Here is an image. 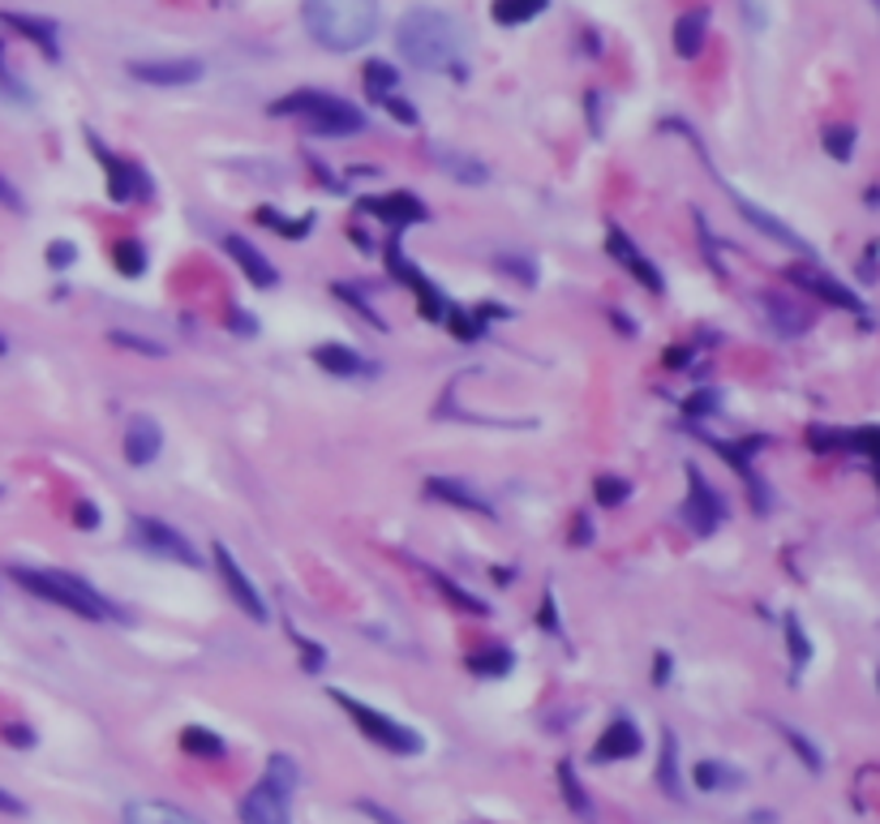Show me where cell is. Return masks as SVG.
Here are the masks:
<instances>
[{"label": "cell", "mask_w": 880, "mask_h": 824, "mask_svg": "<svg viewBox=\"0 0 880 824\" xmlns=\"http://www.w3.org/2000/svg\"><path fill=\"white\" fill-rule=\"evenodd\" d=\"M396 48L404 52V60L421 73H452L465 78V44H460V26L452 22V13L416 4L400 18L396 26Z\"/></svg>", "instance_id": "cell-1"}, {"label": "cell", "mask_w": 880, "mask_h": 824, "mask_svg": "<svg viewBox=\"0 0 880 824\" xmlns=\"http://www.w3.org/2000/svg\"><path fill=\"white\" fill-rule=\"evenodd\" d=\"M301 22L327 52H357L378 35V0H301Z\"/></svg>", "instance_id": "cell-2"}, {"label": "cell", "mask_w": 880, "mask_h": 824, "mask_svg": "<svg viewBox=\"0 0 880 824\" xmlns=\"http://www.w3.org/2000/svg\"><path fill=\"white\" fill-rule=\"evenodd\" d=\"M4 575H9L13 584H22L26 593H35L39 602L60 606V610H69V615H78V618H91V622L121 618V610H116L112 602H104L87 580H78V575H69V571H44V566L9 563L4 566Z\"/></svg>", "instance_id": "cell-3"}, {"label": "cell", "mask_w": 880, "mask_h": 824, "mask_svg": "<svg viewBox=\"0 0 880 824\" xmlns=\"http://www.w3.org/2000/svg\"><path fill=\"white\" fill-rule=\"evenodd\" d=\"M271 116H301V125L318 138H348L365 129V112L327 91H293L271 103Z\"/></svg>", "instance_id": "cell-4"}, {"label": "cell", "mask_w": 880, "mask_h": 824, "mask_svg": "<svg viewBox=\"0 0 880 824\" xmlns=\"http://www.w3.org/2000/svg\"><path fill=\"white\" fill-rule=\"evenodd\" d=\"M331 700L353 718V725L362 730L369 743H378L382 752H391V756H421L425 752V739L416 734L413 725H404V721L387 718V713H378V709H369L362 705L357 696H348V691H335L331 687Z\"/></svg>", "instance_id": "cell-5"}, {"label": "cell", "mask_w": 880, "mask_h": 824, "mask_svg": "<svg viewBox=\"0 0 880 824\" xmlns=\"http://www.w3.org/2000/svg\"><path fill=\"white\" fill-rule=\"evenodd\" d=\"M129 537H134L138 550H147V554H156V559H168V563H181V566L207 563V559L190 546L185 533H176L172 524H163L156 515H134V519H129Z\"/></svg>", "instance_id": "cell-6"}, {"label": "cell", "mask_w": 880, "mask_h": 824, "mask_svg": "<svg viewBox=\"0 0 880 824\" xmlns=\"http://www.w3.org/2000/svg\"><path fill=\"white\" fill-rule=\"evenodd\" d=\"M87 142H91V154L100 159V168H104V176H107V198L112 203H147L151 194H156V185H151V176H147V168H138V163H129V159H121V154H112L87 129Z\"/></svg>", "instance_id": "cell-7"}, {"label": "cell", "mask_w": 880, "mask_h": 824, "mask_svg": "<svg viewBox=\"0 0 880 824\" xmlns=\"http://www.w3.org/2000/svg\"><path fill=\"white\" fill-rule=\"evenodd\" d=\"M678 519H683L696 537H713L725 524L722 494L709 490V481L700 477V468H687V499H683V507H678Z\"/></svg>", "instance_id": "cell-8"}, {"label": "cell", "mask_w": 880, "mask_h": 824, "mask_svg": "<svg viewBox=\"0 0 880 824\" xmlns=\"http://www.w3.org/2000/svg\"><path fill=\"white\" fill-rule=\"evenodd\" d=\"M786 279L790 284H799L803 293H812V297H821L825 306H833V309H850L855 318H864L868 322V306L842 284V279H833L828 271H821V266H812V262H795L790 271H786Z\"/></svg>", "instance_id": "cell-9"}, {"label": "cell", "mask_w": 880, "mask_h": 824, "mask_svg": "<svg viewBox=\"0 0 880 824\" xmlns=\"http://www.w3.org/2000/svg\"><path fill=\"white\" fill-rule=\"evenodd\" d=\"M215 566H219V575H224V584H228L232 602L241 606V615L254 618V622H266V618H271V610H266V597H262L259 584L245 575V566L237 563V554H232L224 541H215Z\"/></svg>", "instance_id": "cell-10"}, {"label": "cell", "mask_w": 880, "mask_h": 824, "mask_svg": "<svg viewBox=\"0 0 880 824\" xmlns=\"http://www.w3.org/2000/svg\"><path fill=\"white\" fill-rule=\"evenodd\" d=\"M129 78L147 87H190L203 78V60L172 56V60H129Z\"/></svg>", "instance_id": "cell-11"}, {"label": "cell", "mask_w": 880, "mask_h": 824, "mask_svg": "<svg viewBox=\"0 0 880 824\" xmlns=\"http://www.w3.org/2000/svg\"><path fill=\"white\" fill-rule=\"evenodd\" d=\"M241 824H293V794L275 790L271 781H259L241 799Z\"/></svg>", "instance_id": "cell-12"}, {"label": "cell", "mask_w": 880, "mask_h": 824, "mask_svg": "<svg viewBox=\"0 0 880 824\" xmlns=\"http://www.w3.org/2000/svg\"><path fill=\"white\" fill-rule=\"evenodd\" d=\"M606 250H610V258H615V262H622V266H627V271H631V275H636V279H640V284H644L653 297H662V293H666V279H662V271H658L649 258L640 254V250H636V241H631L622 228H615V224L606 228Z\"/></svg>", "instance_id": "cell-13"}, {"label": "cell", "mask_w": 880, "mask_h": 824, "mask_svg": "<svg viewBox=\"0 0 880 824\" xmlns=\"http://www.w3.org/2000/svg\"><path fill=\"white\" fill-rule=\"evenodd\" d=\"M357 210H362V215H374V219H382V224H391V228H409V224H425V219H430L425 203H421V198H413V194H404V190L362 198V206H357Z\"/></svg>", "instance_id": "cell-14"}, {"label": "cell", "mask_w": 880, "mask_h": 824, "mask_svg": "<svg viewBox=\"0 0 880 824\" xmlns=\"http://www.w3.org/2000/svg\"><path fill=\"white\" fill-rule=\"evenodd\" d=\"M387 262H391V271H396V275H400V279H404V284H409V288L416 293V301H421V313H425L430 322H447L452 306L443 301V293H438V288H434V284H430V279H425V275L416 271L413 262H409V258H400L396 250L387 254Z\"/></svg>", "instance_id": "cell-15"}, {"label": "cell", "mask_w": 880, "mask_h": 824, "mask_svg": "<svg viewBox=\"0 0 880 824\" xmlns=\"http://www.w3.org/2000/svg\"><path fill=\"white\" fill-rule=\"evenodd\" d=\"M640 747H644V739L631 725V718H615L602 730V739L593 743V760L597 765H606V760H631V756H640Z\"/></svg>", "instance_id": "cell-16"}, {"label": "cell", "mask_w": 880, "mask_h": 824, "mask_svg": "<svg viewBox=\"0 0 880 824\" xmlns=\"http://www.w3.org/2000/svg\"><path fill=\"white\" fill-rule=\"evenodd\" d=\"M425 494L438 499V503H452V507H460V512H477V515H485V519H494V503H490L485 494H477L468 481H456V477H430V481H425Z\"/></svg>", "instance_id": "cell-17"}, {"label": "cell", "mask_w": 880, "mask_h": 824, "mask_svg": "<svg viewBox=\"0 0 880 824\" xmlns=\"http://www.w3.org/2000/svg\"><path fill=\"white\" fill-rule=\"evenodd\" d=\"M224 250H228V258L245 271V279L254 284V288H275L279 284V271L266 262V254H262L259 245H250L245 237H224Z\"/></svg>", "instance_id": "cell-18"}, {"label": "cell", "mask_w": 880, "mask_h": 824, "mask_svg": "<svg viewBox=\"0 0 880 824\" xmlns=\"http://www.w3.org/2000/svg\"><path fill=\"white\" fill-rule=\"evenodd\" d=\"M159 451H163V430L151 416H134L125 430V460L134 468H147V464H156Z\"/></svg>", "instance_id": "cell-19"}, {"label": "cell", "mask_w": 880, "mask_h": 824, "mask_svg": "<svg viewBox=\"0 0 880 824\" xmlns=\"http://www.w3.org/2000/svg\"><path fill=\"white\" fill-rule=\"evenodd\" d=\"M121 824H203L194 812L176 808V803H163V799H134L125 803Z\"/></svg>", "instance_id": "cell-20"}, {"label": "cell", "mask_w": 880, "mask_h": 824, "mask_svg": "<svg viewBox=\"0 0 880 824\" xmlns=\"http://www.w3.org/2000/svg\"><path fill=\"white\" fill-rule=\"evenodd\" d=\"M761 309H765V318H769V327H774L777 335H803L808 327H812V318H808V309L799 306V301H790V297H781V293H765L761 297Z\"/></svg>", "instance_id": "cell-21"}, {"label": "cell", "mask_w": 880, "mask_h": 824, "mask_svg": "<svg viewBox=\"0 0 880 824\" xmlns=\"http://www.w3.org/2000/svg\"><path fill=\"white\" fill-rule=\"evenodd\" d=\"M705 35H709V9H687V13H678L674 18V52L683 56V60H696L700 48H705Z\"/></svg>", "instance_id": "cell-22"}, {"label": "cell", "mask_w": 880, "mask_h": 824, "mask_svg": "<svg viewBox=\"0 0 880 824\" xmlns=\"http://www.w3.org/2000/svg\"><path fill=\"white\" fill-rule=\"evenodd\" d=\"M313 365H322L335 378H365V374H374V365L357 348H348V344H318L313 348Z\"/></svg>", "instance_id": "cell-23"}, {"label": "cell", "mask_w": 880, "mask_h": 824, "mask_svg": "<svg viewBox=\"0 0 880 824\" xmlns=\"http://www.w3.org/2000/svg\"><path fill=\"white\" fill-rule=\"evenodd\" d=\"M734 203H739V210H743V219H747L752 228H761V232H765L769 241H781V245H790L795 254H812V250H808V241H803L799 232H790V228H786L781 219H774V215H769L765 206L747 203V198H739V194H734Z\"/></svg>", "instance_id": "cell-24"}, {"label": "cell", "mask_w": 880, "mask_h": 824, "mask_svg": "<svg viewBox=\"0 0 880 824\" xmlns=\"http://www.w3.org/2000/svg\"><path fill=\"white\" fill-rule=\"evenodd\" d=\"M430 159H434L452 181H460V185H485V181H490V168H485L481 159H472V154L456 151V147H434Z\"/></svg>", "instance_id": "cell-25"}, {"label": "cell", "mask_w": 880, "mask_h": 824, "mask_svg": "<svg viewBox=\"0 0 880 824\" xmlns=\"http://www.w3.org/2000/svg\"><path fill=\"white\" fill-rule=\"evenodd\" d=\"M0 22H9L13 31H22V35H26L35 48H44V56H48V60H56V56H60V48H56V26H53V22H44V18H26V13H4Z\"/></svg>", "instance_id": "cell-26"}, {"label": "cell", "mask_w": 880, "mask_h": 824, "mask_svg": "<svg viewBox=\"0 0 880 824\" xmlns=\"http://www.w3.org/2000/svg\"><path fill=\"white\" fill-rule=\"evenodd\" d=\"M692 781H696V790L713 794V790H739V786H743V772L730 769L725 760H700V765L692 769Z\"/></svg>", "instance_id": "cell-27"}, {"label": "cell", "mask_w": 880, "mask_h": 824, "mask_svg": "<svg viewBox=\"0 0 880 824\" xmlns=\"http://www.w3.org/2000/svg\"><path fill=\"white\" fill-rule=\"evenodd\" d=\"M181 752L185 756H198V760H219L228 747H224V739L207 730V725H185L181 730Z\"/></svg>", "instance_id": "cell-28"}, {"label": "cell", "mask_w": 880, "mask_h": 824, "mask_svg": "<svg viewBox=\"0 0 880 824\" xmlns=\"http://www.w3.org/2000/svg\"><path fill=\"white\" fill-rule=\"evenodd\" d=\"M468 670L477 678H503V674H512V649H503V644L477 649V653H468Z\"/></svg>", "instance_id": "cell-29"}, {"label": "cell", "mask_w": 880, "mask_h": 824, "mask_svg": "<svg viewBox=\"0 0 880 824\" xmlns=\"http://www.w3.org/2000/svg\"><path fill=\"white\" fill-rule=\"evenodd\" d=\"M396 87H400L396 65H387V60H369V65H365V95L374 103H382Z\"/></svg>", "instance_id": "cell-30"}, {"label": "cell", "mask_w": 880, "mask_h": 824, "mask_svg": "<svg viewBox=\"0 0 880 824\" xmlns=\"http://www.w3.org/2000/svg\"><path fill=\"white\" fill-rule=\"evenodd\" d=\"M550 0H494V22L499 26H524L533 22Z\"/></svg>", "instance_id": "cell-31"}, {"label": "cell", "mask_w": 880, "mask_h": 824, "mask_svg": "<svg viewBox=\"0 0 880 824\" xmlns=\"http://www.w3.org/2000/svg\"><path fill=\"white\" fill-rule=\"evenodd\" d=\"M262 781H271V786H275V790H284V794H297V786H301V769L293 765V756L275 752V756L266 760V772H262Z\"/></svg>", "instance_id": "cell-32"}, {"label": "cell", "mask_w": 880, "mask_h": 824, "mask_svg": "<svg viewBox=\"0 0 880 824\" xmlns=\"http://www.w3.org/2000/svg\"><path fill=\"white\" fill-rule=\"evenodd\" d=\"M559 786H563V799H568V808L575 816H584V821H593V803H588V794H584V786H580V777L571 765H559Z\"/></svg>", "instance_id": "cell-33"}, {"label": "cell", "mask_w": 880, "mask_h": 824, "mask_svg": "<svg viewBox=\"0 0 880 824\" xmlns=\"http://www.w3.org/2000/svg\"><path fill=\"white\" fill-rule=\"evenodd\" d=\"M855 142H859V129H855V125H828L825 129V151H828V159H837V163H850Z\"/></svg>", "instance_id": "cell-34"}, {"label": "cell", "mask_w": 880, "mask_h": 824, "mask_svg": "<svg viewBox=\"0 0 880 824\" xmlns=\"http://www.w3.org/2000/svg\"><path fill=\"white\" fill-rule=\"evenodd\" d=\"M658 781H662V790L678 799V747H674V734L666 730L662 734V765H658Z\"/></svg>", "instance_id": "cell-35"}, {"label": "cell", "mask_w": 880, "mask_h": 824, "mask_svg": "<svg viewBox=\"0 0 880 824\" xmlns=\"http://www.w3.org/2000/svg\"><path fill=\"white\" fill-rule=\"evenodd\" d=\"M425 575H430V580H434V588H443V597H447V602H456V606H460V610H472V615H485V610H490V606H485V602H477V597H468L465 588H460V584H456V580H447V575H443V571H425Z\"/></svg>", "instance_id": "cell-36"}, {"label": "cell", "mask_w": 880, "mask_h": 824, "mask_svg": "<svg viewBox=\"0 0 880 824\" xmlns=\"http://www.w3.org/2000/svg\"><path fill=\"white\" fill-rule=\"evenodd\" d=\"M786 644H790V666L803 670L812 662V644H808V636H803V622L795 615H786Z\"/></svg>", "instance_id": "cell-37"}, {"label": "cell", "mask_w": 880, "mask_h": 824, "mask_svg": "<svg viewBox=\"0 0 880 824\" xmlns=\"http://www.w3.org/2000/svg\"><path fill=\"white\" fill-rule=\"evenodd\" d=\"M112 258H116V271H121V275H134V279H138V275L147 271V250H142L138 241H121V245L112 250Z\"/></svg>", "instance_id": "cell-38"}, {"label": "cell", "mask_w": 880, "mask_h": 824, "mask_svg": "<svg viewBox=\"0 0 880 824\" xmlns=\"http://www.w3.org/2000/svg\"><path fill=\"white\" fill-rule=\"evenodd\" d=\"M597 503L602 507H622L627 499H631V481H622V477H597Z\"/></svg>", "instance_id": "cell-39"}, {"label": "cell", "mask_w": 880, "mask_h": 824, "mask_svg": "<svg viewBox=\"0 0 880 824\" xmlns=\"http://www.w3.org/2000/svg\"><path fill=\"white\" fill-rule=\"evenodd\" d=\"M259 224L275 228V232H284V237H306V232H310V219L293 224V219H284V215H279V210H271V206H262V210H259Z\"/></svg>", "instance_id": "cell-40"}, {"label": "cell", "mask_w": 880, "mask_h": 824, "mask_svg": "<svg viewBox=\"0 0 880 824\" xmlns=\"http://www.w3.org/2000/svg\"><path fill=\"white\" fill-rule=\"evenodd\" d=\"M499 271L516 275L524 288H533V284H537V266H533L528 258H519V254H499Z\"/></svg>", "instance_id": "cell-41"}, {"label": "cell", "mask_w": 880, "mask_h": 824, "mask_svg": "<svg viewBox=\"0 0 880 824\" xmlns=\"http://www.w3.org/2000/svg\"><path fill=\"white\" fill-rule=\"evenodd\" d=\"M112 344H116V348H138L142 357H163V353H168L163 344H156V340H142V335H129V331H112Z\"/></svg>", "instance_id": "cell-42"}, {"label": "cell", "mask_w": 880, "mask_h": 824, "mask_svg": "<svg viewBox=\"0 0 880 824\" xmlns=\"http://www.w3.org/2000/svg\"><path fill=\"white\" fill-rule=\"evenodd\" d=\"M781 734L790 739V747L803 756V765H808V769H821V752H816V747H812V743H808V739H803L795 725H781Z\"/></svg>", "instance_id": "cell-43"}, {"label": "cell", "mask_w": 880, "mask_h": 824, "mask_svg": "<svg viewBox=\"0 0 880 824\" xmlns=\"http://www.w3.org/2000/svg\"><path fill=\"white\" fill-rule=\"evenodd\" d=\"M331 293H335V297H344V301H348V306H357L365 313V318H369V322H374V327H382V318H378V313H374V306H369V301H365L362 293H353V288H348V284H335V288H331Z\"/></svg>", "instance_id": "cell-44"}, {"label": "cell", "mask_w": 880, "mask_h": 824, "mask_svg": "<svg viewBox=\"0 0 880 824\" xmlns=\"http://www.w3.org/2000/svg\"><path fill=\"white\" fill-rule=\"evenodd\" d=\"M297 649L306 653V670H310V674H318V670L327 666V649H318L313 640H306V636H297Z\"/></svg>", "instance_id": "cell-45"}, {"label": "cell", "mask_w": 880, "mask_h": 824, "mask_svg": "<svg viewBox=\"0 0 880 824\" xmlns=\"http://www.w3.org/2000/svg\"><path fill=\"white\" fill-rule=\"evenodd\" d=\"M382 107H387V112H391L400 125H416V107L409 100H396V95H387V100H382Z\"/></svg>", "instance_id": "cell-46"}, {"label": "cell", "mask_w": 880, "mask_h": 824, "mask_svg": "<svg viewBox=\"0 0 880 824\" xmlns=\"http://www.w3.org/2000/svg\"><path fill=\"white\" fill-rule=\"evenodd\" d=\"M4 743H13V747H35V730L31 725H4Z\"/></svg>", "instance_id": "cell-47"}, {"label": "cell", "mask_w": 880, "mask_h": 824, "mask_svg": "<svg viewBox=\"0 0 880 824\" xmlns=\"http://www.w3.org/2000/svg\"><path fill=\"white\" fill-rule=\"evenodd\" d=\"M73 519H78V528H87V533H91V528H100V507L82 499V503L73 507Z\"/></svg>", "instance_id": "cell-48"}, {"label": "cell", "mask_w": 880, "mask_h": 824, "mask_svg": "<svg viewBox=\"0 0 880 824\" xmlns=\"http://www.w3.org/2000/svg\"><path fill=\"white\" fill-rule=\"evenodd\" d=\"M537 622H541L546 631H559V610H555V593H546V597H541V610H537Z\"/></svg>", "instance_id": "cell-49"}, {"label": "cell", "mask_w": 880, "mask_h": 824, "mask_svg": "<svg viewBox=\"0 0 880 824\" xmlns=\"http://www.w3.org/2000/svg\"><path fill=\"white\" fill-rule=\"evenodd\" d=\"M73 258H78V250H73L69 241H53V245H48V262H53V266H69Z\"/></svg>", "instance_id": "cell-50"}, {"label": "cell", "mask_w": 880, "mask_h": 824, "mask_svg": "<svg viewBox=\"0 0 880 824\" xmlns=\"http://www.w3.org/2000/svg\"><path fill=\"white\" fill-rule=\"evenodd\" d=\"M228 327H237L241 335H254V331H259V327H254V313H245V309H232V313H228Z\"/></svg>", "instance_id": "cell-51"}, {"label": "cell", "mask_w": 880, "mask_h": 824, "mask_svg": "<svg viewBox=\"0 0 880 824\" xmlns=\"http://www.w3.org/2000/svg\"><path fill=\"white\" fill-rule=\"evenodd\" d=\"M571 541H575V546H588V541H593V519H588V515H575V528H571Z\"/></svg>", "instance_id": "cell-52"}, {"label": "cell", "mask_w": 880, "mask_h": 824, "mask_svg": "<svg viewBox=\"0 0 880 824\" xmlns=\"http://www.w3.org/2000/svg\"><path fill=\"white\" fill-rule=\"evenodd\" d=\"M0 812H4V816H22V812H26V803H22V799H18V794H9V790H0Z\"/></svg>", "instance_id": "cell-53"}, {"label": "cell", "mask_w": 880, "mask_h": 824, "mask_svg": "<svg viewBox=\"0 0 880 824\" xmlns=\"http://www.w3.org/2000/svg\"><path fill=\"white\" fill-rule=\"evenodd\" d=\"M357 808H362L365 816H374V821H378V824H400V821H396V816H391V812H382V808H378V803H365V799H362V803H357Z\"/></svg>", "instance_id": "cell-54"}, {"label": "cell", "mask_w": 880, "mask_h": 824, "mask_svg": "<svg viewBox=\"0 0 880 824\" xmlns=\"http://www.w3.org/2000/svg\"><path fill=\"white\" fill-rule=\"evenodd\" d=\"M653 678L666 683L671 678V653H658V666H653Z\"/></svg>", "instance_id": "cell-55"}, {"label": "cell", "mask_w": 880, "mask_h": 824, "mask_svg": "<svg viewBox=\"0 0 880 824\" xmlns=\"http://www.w3.org/2000/svg\"><path fill=\"white\" fill-rule=\"evenodd\" d=\"M0 203L18 206V194H13V190H9V185H4V181H0Z\"/></svg>", "instance_id": "cell-56"}, {"label": "cell", "mask_w": 880, "mask_h": 824, "mask_svg": "<svg viewBox=\"0 0 880 824\" xmlns=\"http://www.w3.org/2000/svg\"><path fill=\"white\" fill-rule=\"evenodd\" d=\"M4 353H9V344H4V340H0V357H4Z\"/></svg>", "instance_id": "cell-57"}, {"label": "cell", "mask_w": 880, "mask_h": 824, "mask_svg": "<svg viewBox=\"0 0 880 824\" xmlns=\"http://www.w3.org/2000/svg\"><path fill=\"white\" fill-rule=\"evenodd\" d=\"M877 9H880V0H877Z\"/></svg>", "instance_id": "cell-58"}]
</instances>
